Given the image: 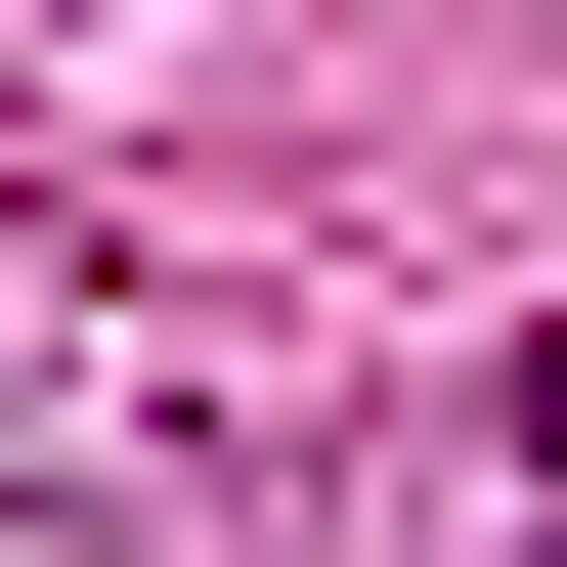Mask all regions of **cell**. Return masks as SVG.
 I'll use <instances>...</instances> for the list:
<instances>
[{
  "label": "cell",
  "instance_id": "6da1fadb",
  "mask_svg": "<svg viewBox=\"0 0 567 567\" xmlns=\"http://www.w3.org/2000/svg\"><path fill=\"white\" fill-rule=\"evenodd\" d=\"M524 436H567V306H524Z\"/></svg>",
  "mask_w": 567,
  "mask_h": 567
}]
</instances>
